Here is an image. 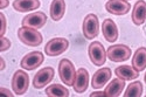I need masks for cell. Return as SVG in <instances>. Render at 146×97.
Returning a JSON list of instances; mask_svg holds the SVG:
<instances>
[{"instance_id": "obj_1", "label": "cell", "mask_w": 146, "mask_h": 97, "mask_svg": "<svg viewBox=\"0 0 146 97\" xmlns=\"http://www.w3.org/2000/svg\"><path fill=\"white\" fill-rule=\"evenodd\" d=\"M18 36L22 43L31 46V47L40 46L43 40L41 33L38 29L32 28V27H26V26H22L21 28H19Z\"/></svg>"}, {"instance_id": "obj_2", "label": "cell", "mask_w": 146, "mask_h": 97, "mask_svg": "<svg viewBox=\"0 0 146 97\" xmlns=\"http://www.w3.org/2000/svg\"><path fill=\"white\" fill-rule=\"evenodd\" d=\"M76 70L74 64L71 63V61H69L68 58H62L58 63V75L60 78L66 86L70 87L74 86L75 82V77H76Z\"/></svg>"}, {"instance_id": "obj_3", "label": "cell", "mask_w": 146, "mask_h": 97, "mask_svg": "<svg viewBox=\"0 0 146 97\" xmlns=\"http://www.w3.org/2000/svg\"><path fill=\"white\" fill-rule=\"evenodd\" d=\"M106 55L112 62H123L130 58L131 49L125 45H113L108 48Z\"/></svg>"}, {"instance_id": "obj_4", "label": "cell", "mask_w": 146, "mask_h": 97, "mask_svg": "<svg viewBox=\"0 0 146 97\" xmlns=\"http://www.w3.org/2000/svg\"><path fill=\"white\" fill-rule=\"evenodd\" d=\"M69 47V41L64 38H55L48 41L44 47V53L48 56H57L64 53Z\"/></svg>"}, {"instance_id": "obj_5", "label": "cell", "mask_w": 146, "mask_h": 97, "mask_svg": "<svg viewBox=\"0 0 146 97\" xmlns=\"http://www.w3.org/2000/svg\"><path fill=\"white\" fill-rule=\"evenodd\" d=\"M29 86V76L23 70H18L14 72L12 78V89L17 95H23Z\"/></svg>"}, {"instance_id": "obj_6", "label": "cell", "mask_w": 146, "mask_h": 97, "mask_svg": "<svg viewBox=\"0 0 146 97\" xmlns=\"http://www.w3.org/2000/svg\"><path fill=\"white\" fill-rule=\"evenodd\" d=\"M100 33V22H98V18H97L96 14H88L86 18H84L83 21V34L84 36L91 40L94 38H96Z\"/></svg>"}, {"instance_id": "obj_7", "label": "cell", "mask_w": 146, "mask_h": 97, "mask_svg": "<svg viewBox=\"0 0 146 97\" xmlns=\"http://www.w3.org/2000/svg\"><path fill=\"white\" fill-rule=\"evenodd\" d=\"M89 57H90V61L95 64V66H103L106 61V52L104 49V47L101 42L98 41H95L92 43H90L89 46Z\"/></svg>"}, {"instance_id": "obj_8", "label": "cell", "mask_w": 146, "mask_h": 97, "mask_svg": "<svg viewBox=\"0 0 146 97\" xmlns=\"http://www.w3.org/2000/svg\"><path fill=\"white\" fill-rule=\"evenodd\" d=\"M54 78V69L52 67H46L35 74L33 80V87L35 89H42Z\"/></svg>"}, {"instance_id": "obj_9", "label": "cell", "mask_w": 146, "mask_h": 97, "mask_svg": "<svg viewBox=\"0 0 146 97\" xmlns=\"http://www.w3.org/2000/svg\"><path fill=\"white\" fill-rule=\"evenodd\" d=\"M44 56L41 52H31L21 60V67L26 70H34L42 64Z\"/></svg>"}, {"instance_id": "obj_10", "label": "cell", "mask_w": 146, "mask_h": 97, "mask_svg": "<svg viewBox=\"0 0 146 97\" xmlns=\"http://www.w3.org/2000/svg\"><path fill=\"white\" fill-rule=\"evenodd\" d=\"M46 22H47V15L43 12H34V13H31L23 18L21 23L22 26L39 29L46 25Z\"/></svg>"}, {"instance_id": "obj_11", "label": "cell", "mask_w": 146, "mask_h": 97, "mask_svg": "<svg viewBox=\"0 0 146 97\" xmlns=\"http://www.w3.org/2000/svg\"><path fill=\"white\" fill-rule=\"evenodd\" d=\"M105 9L115 15H124L129 13L131 5L126 0H109L105 4Z\"/></svg>"}, {"instance_id": "obj_12", "label": "cell", "mask_w": 146, "mask_h": 97, "mask_svg": "<svg viewBox=\"0 0 146 97\" xmlns=\"http://www.w3.org/2000/svg\"><path fill=\"white\" fill-rule=\"evenodd\" d=\"M110 78H111V69L101 68L94 74L91 80V86L94 89H101L105 86Z\"/></svg>"}, {"instance_id": "obj_13", "label": "cell", "mask_w": 146, "mask_h": 97, "mask_svg": "<svg viewBox=\"0 0 146 97\" xmlns=\"http://www.w3.org/2000/svg\"><path fill=\"white\" fill-rule=\"evenodd\" d=\"M88 84H89V72L87 69L80 68L76 72V77L74 82V90L77 94H82L88 89Z\"/></svg>"}, {"instance_id": "obj_14", "label": "cell", "mask_w": 146, "mask_h": 97, "mask_svg": "<svg viewBox=\"0 0 146 97\" xmlns=\"http://www.w3.org/2000/svg\"><path fill=\"white\" fill-rule=\"evenodd\" d=\"M132 21L135 25L140 26L146 21V3L144 0H138L132 9Z\"/></svg>"}, {"instance_id": "obj_15", "label": "cell", "mask_w": 146, "mask_h": 97, "mask_svg": "<svg viewBox=\"0 0 146 97\" xmlns=\"http://www.w3.org/2000/svg\"><path fill=\"white\" fill-rule=\"evenodd\" d=\"M102 32L108 42H115L118 39V28L111 19H105L103 21Z\"/></svg>"}, {"instance_id": "obj_16", "label": "cell", "mask_w": 146, "mask_h": 97, "mask_svg": "<svg viewBox=\"0 0 146 97\" xmlns=\"http://www.w3.org/2000/svg\"><path fill=\"white\" fill-rule=\"evenodd\" d=\"M115 74L124 81H132L139 76V71L131 66H119L115 69Z\"/></svg>"}, {"instance_id": "obj_17", "label": "cell", "mask_w": 146, "mask_h": 97, "mask_svg": "<svg viewBox=\"0 0 146 97\" xmlns=\"http://www.w3.org/2000/svg\"><path fill=\"white\" fill-rule=\"evenodd\" d=\"M125 87V81L121 80L119 77L112 80L110 84H108V87L105 88V97H117L121 94Z\"/></svg>"}, {"instance_id": "obj_18", "label": "cell", "mask_w": 146, "mask_h": 97, "mask_svg": "<svg viewBox=\"0 0 146 97\" xmlns=\"http://www.w3.org/2000/svg\"><path fill=\"white\" fill-rule=\"evenodd\" d=\"M132 67L138 71H143L146 68V48L140 47L136 50L132 57Z\"/></svg>"}, {"instance_id": "obj_19", "label": "cell", "mask_w": 146, "mask_h": 97, "mask_svg": "<svg viewBox=\"0 0 146 97\" xmlns=\"http://www.w3.org/2000/svg\"><path fill=\"white\" fill-rule=\"evenodd\" d=\"M64 13H66L64 0H53L50 5V18L54 21H58L63 18Z\"/></svg>"}, {"instance_id": "obj_20", "label": "cell", "mask_w": 146, "mask_h": 97, "mask_svg": "<svg viewBox=\"0 0 146 97\" xmlns=\"http://www.w3.org/2000/svg\"><path fill=\"white\" fill-rule=\"evenodd\" d=\"M40 0H15L13 7L18 12H28L40 7Z\"/></svg>"}, {"instance_id": "obj_21", "label": "cell", "mask_w": 146, "mask_h": 97, "mask_svg": "<svg viewBox=\"0 0 146 97\" xmlns=\"http://www.w3.org/2000/svg\"><path fill=\"white\" fill-rule=\"evenodd\" d=\"M46 95L48 97H68L69 90L61 84H52L46 89Z\"/></svg>"}, {"instance_id": "obj_22", "label": "cell", "mask_w": 146, "mask_h": 97, "mask_svg": "<svg viewBox=\"0 0 146 97\" xmlns=\"http://www.w3.org/2000/svg\"><path fill=\"white\" fill-rule=\"evenodd\" d=\"M143 95V84L139 81L131 83L124 92V97H140Z\"/></svg>"}, {"instance_id": "obj_23", "label": "cell", "mask_w": 146, "mask_h": 97, "mask_svg": "<svg viewBox=\"0 0 146 97\" xmlns=\"http://www.w3.org/2000/svg\"><path fill=\"white\" fill-rule=\"evenodd\" d=\"M11 47V41L8 39H6L5 36H1V46H0V52H5L7 49H9Z\"/></svg>"}, {"instance_id": "obj_24", "label": "cell", "mask_w": 146, "mask_h": 97, "mask_svg": "<svg viewBox=\"0 0 146 97\" xmlns=\"http://www.w3.org/2000/svg\"><path fill=\"white\" fill-rule=\"evenodd\" d=\"M0 19H1V32H0V35L4 36L6 32V17L4 13L0 14Z\"/></svg>"}, {"instance_id": "obj_25", "label": "cell", "mask_w": 146, "mask_h": 97, "mask_svg": "<svg viewBox=\"0 0 146 97\" xmlns=\"http://www.w3.org/2000/svg\"><path fill=\"white\" fill-rule=\"evenodd\" d=\"M0 94H3V95H6V96H13L14 94H12L8 89H6V88H0Z\"/></svg>"}, {"instance_id": "obj_26", "label": "cell", "mask_w": 146, "mask_h": 97, "mask_svg": "<svg viewBox=\"0 0 146 97\" xmlns=\"http://www.w3.org/2000/svg\"><path fill=\"white\" fill-rule=\"evenodd\" d=\"M8 0H0V8L1 9H4V8H6L7 6H8Z\"/></svg>"}, {"instance_id": "obj_27", "label": "cell", "mask_w": 146, "mask_h": 97, "mask_svg": "<svg viewBox=\"0 0 146 97\" xmlns=\"http://www.w3.org/2000/svg\"><path fill=\"white\" fill-rule=\"evenodd\" d=\"M98 96L105 97V92H101V91H96V92H92V94H90V97H98Z\"/></svg>"}, {"instance_id": "obj_28", "label": "cell", "mask_w": 146, "mask_h": 97, "mask_svg": "<svg viewBox=\"0 0 146 97\" xmlns=\"http://www.w3.org/2000/svg\"><path fill=\"white\" fill-rule=\"evenodd\" d=\"M0 61H1V67H0V70H4L5 69V60L3 57H0Z\"/></svg>"}, {"instance_id": "obj_29", "label": "cell", "mask_w": 146, "mask_h": 97, "mask_svg": "<svg viewBox=\"0 0 146 97\" xmlns=\"http://www.w3.org/2000/svg\"><path fill=\"white\" fill-rule=\"evenodd\" d=\"M144 81H145V83H146V72H145V76H144Z\"/></svg>"}, {"instance_id": "obj_30", "label": "cell", "mask_w": 146, "mask_h": 97, "mask_svg": "<svg viewBox=\"0 0 146 97\" xmlns=\"http://www.w3.org/2000/svg\"><path fill=\"white\" fill-rule=\"evenodd\" d=\"M126 1H127V0H126Z\"/></svg>"}]
</instances>
